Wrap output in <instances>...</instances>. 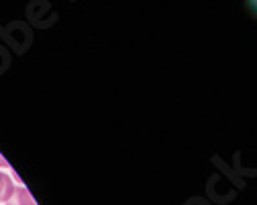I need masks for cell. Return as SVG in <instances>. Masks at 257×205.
Returning a JSON list of instances; mask_svg holds the SVG:
<instances>
[{
    "instance_id": "2",
    "label": "cell",
    "mask_w": 257,
    "mask_h": 205,
    "mask_svg": "<svg viewBox=\"0 0 257 205\" xmlns=\"http://www.w3.org/2000/svg\"><path fill=\"white\" fill-rule=\"evenodd\" d=\"M15 191V182L7 172H0V201H9Z\"/></svg>"
},
{
    "instance_id": "3",
    "label": "cell",
    "mask_w": 257,
    "mask_h": 205,
    "mask_svg": "<svg viewBox=\"0 0 257 205\" xmlns=\"http://www.w3.org/2000/svg\"><path fill=\"white\" fill-rule=\"evenodd\" d=\"M0 166H9V164H7V162H5L3 158H0Z\"/></svg>"
},
{
    "instance_id": "1",
    "label": "cell",
    "mask_w": 257,
    "mask_h": 205,
    "mask_svg": "<svg viewBox=\"0 0 257 205\" xmlns=\"http://www.w3.org/2000/svg\"><path fill=\"white\" fill-rule=\"evenodd\" d=\"M7 205H37V203H35L33 195L25 187H15V191H13L11 199L7 201Z\"/></svg>"
}]
</instances>
